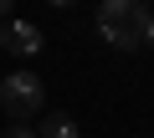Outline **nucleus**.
Segmentation results:
<instances>
[{"mask_svg":"<svg viewBox=\"0 0 154 138\" xmlns=\"http://www.w3.org/2000/svg\"><path fill=\"white\" fill-rule=\"evenodd\" d=\"M41 102H46V87H41L36 72H11L5 82H0V107H5L16 123H31L41 113Z\"/></svg>","mask_w":154,"mask_h":138,"instance_id":"f257e3e1","label":"nucleus"},{"mask_svg":"<svg viewBox=\"0 0 154 138\" xmlns=\"http://www.w3.org/2000/svg\"><path fill=\"white\" fill-rule=\"evenodd\" d=\"M0 46H5L11 56H36V51H41V26H31V21H5Z\"/></svg>","mask_w":154,"mask_h":138,"instance_id":"f03ea898","label":"nucleus"},{"mask_svg":"<svg viewBox=\"0 0 154 138\" xmlns=\"http://www.w3.org/2000/svg\"><path fill=\"white\" fill-rule=\"evenodd\" d=\"M98 36H103L113 51H134V46H139V36L128 31V21H98Z\"/></svg>","mask_w":154,"mask_h":138,"instance_id":"7ed1b4c3","label":"nucleus"},{"mask_svg":"<svg viewBox=\"0 0 154 138\" xmlns=\"http://www.w3.org/2000/svg\"><path fill=\"white\" fill-rule=\"evenodd\" d=\"M36 138H77V123H72V113H51V118H41Z\"/></svg>","mask_w":154,"mask_h":138,"instance_id":"20e7f679","label":"nucleus"},{"mask_svg":"<svg viewBox=\"0 0 154 138\" xmlns=\"http://www.w3.org/2000/svg\"><path fill=\"white\" fill-rule=\"evenodd\" d=\"M128 10H134V0H103L98 21H128Z\"/></svg>","mask_w":154,"mask_h":138,"instance_id":"39448f33","label":"nucleus"},{"mask_svg":"<svg viewBox=\"0 0 154 138\" xmlns=\"http://www.w3.org/2000/svg\"><path fill=\"white\" fill-rule=\"evenodd\" d=\"M5 138H36V128H31V123H11V128H5Z\"/></svg>","mask_w":154,"mask_h":138,"instance_id":"423d86ee","label":"nucleus"},{"mask_svg":"<svg viewBox=\"0 0 154 138\" xmlns=\"http://www.w3.org/2000/svg\"><path fill=\"white\" fill-rule=\"evenodd\" d=\"M11 5H16V0H0V21H5V16H11Z\"/></svg>","mask_w":154,"mask_h":138,"instance_id":"0eeeda50","label":"nucleus"},{"mask_svg":"<svg viewBox=\"0 0 154 138\" xmlns=\"http://www.w3.org/2000/svg\"><path fill=\"white\" fill-rule=\"evenodd\" d=\"M51 5H77V0H51Z\"/></svg>","mask_w":154,"mask_h":138,"instance_id":"6e6552de","label":"nucleus"}]
</instances>
